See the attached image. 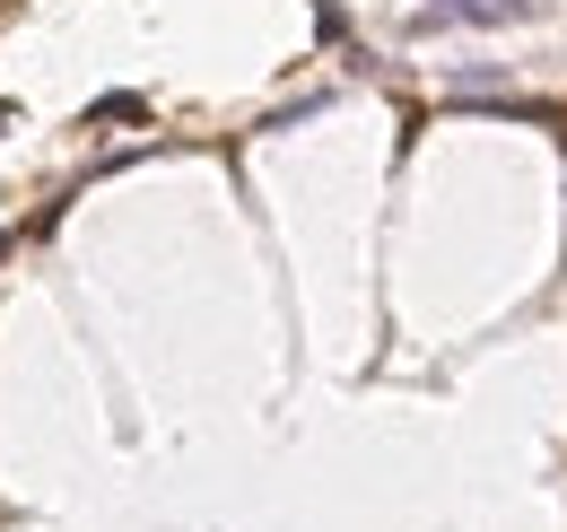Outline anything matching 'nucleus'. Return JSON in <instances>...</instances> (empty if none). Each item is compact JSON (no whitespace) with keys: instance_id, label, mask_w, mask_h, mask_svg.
<instances>
[{"instance_id":"nucleus-1","label":"nucleus","mask_w":567,"mask_h":532,"mask_svg":"<svg viewBox=\"0 0 567 532\" xmlns=\"http://www.w3.org/2000/svg\"><path fill=\"white\" fill-rule=\"evenodd\" d=\"M533 18V0H427L420 27H515Z\"/></svg>"}]
</instances>
